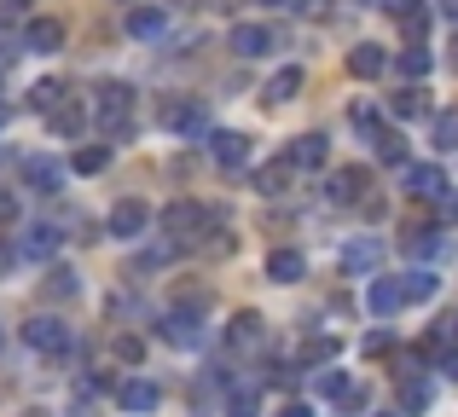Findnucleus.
<instances>
[{"label": "nucleus", "instance_id": "obj_14", "mask_svg": "<svg viewBox=\"0 0 458 417\" xmlns=\"http://www.w3.org/2000/svg\"><path fill=\"white\" fill-rule=\"evenodd\" d=\"M302 272H308L302 249H267V279H273V284H296Z\"/></svg>", "mask_w": 458, "mask_h": 417}, {"label": "nucleus", "instance_id": "obj_6", "mask_svg": "<svg viewBox=\"0 0 458 417\" xmlns=\"http://www.w3.org/2000/svg\"><path fill=\"white\" fill-rule=\"evenodd\" d=\"M116 406L123 412H157L163 406V388H157L151 377H123V383H116Z\"/></svg>", "mask_w": 458, "mask_h": 417}, {"label": "nucleus", "instance_id": "obj_36", "mask_svg": "<svg viewBox=\"0 0 458 417\" xmlns=\"http://www.w3.org/2000/svg\"><path fill=\"white\" fill-rule=\"evenodd\" d=\"M360 354H366V360H389V354H394V337H389V330H371V337L360 342Z\"/></svg>", "mask_w": 458, "mask_h": 417}, {"label": "nucleus", "instance_id": "obj_27", "mask_svg": "<svg viewBox=\"0 0 458 417\" xmlns=\"http://www.w3.org/2000/svg\"><path fill=\"white\" fill-rule=\"evenodd\" d=\"M377 255H383V249L371 244V238H360V244L343 249V267H348V272H366V267H377Z\"/></svg>", "mask_w": 458, "mask_h": 417}, {"label": "nucleus", "instance_id": "obj_8", "mask_svg": "<svg viewBox=\"0 0 458 417\" xmlns=\"http://www.w3.org/2000/svg\"><path fill=\"white\" fill-rule=\"evenodd\" d=\"M58 244H64V232H58V226H23V238L12 249H18L23 261H53Z\"/></svg>", "mask_w": 458, "mask_h": 417}, {"label": "nucleus", "instance_id": "obj_37", "mask_svg": "<svg viewBox=\"0 0 458 417\" xmlns=\"http://www.w3.org/2000/svg\"><path fill=\"white\" fill-rule=\"evenodd\" d=\"M453 146H458V111L436 116V151H453Z\"/></svg>", "mask_w": 458, "mask_h": 417}, {"label": "nucleus", "instance_id": "obj_1", "mask_svg": "<svg viewBox=\"0 0 458 417\" xmlns=\"http://www.w3.org/2000/svg\"><path fill=\"white\" fill-rule=\"evenodd\" d=\"M93 116H99L105 134H128V122H134V88H123V81H99L93 88Z\"/></svg>", "mask_w": 458, "mask_h": 417}, {"label": "nucleus", "instance_id": "obj_40", "mask_svg": "<svg viewBox=\"0 0 458 417\" xmlns=\"http://www.w3.org/2000/svg\"><path fill=\"white\" fill-rule=\"evenodd\" d=\"M116 360L140 365V360H146V342H140V337H116Z\"/></svg>", "mask_w": 458, "mask_h": 417}, {"label": "nucleus", "instance_id": "obj_15", "mask_svg": "<svg viewBox=\"0 0 458 417\" xmlns=\"http://www.w3.org/2000/svg\"><path fill=\"white\" fill-rule=\"evenodd\" d=\"M163 29H168L163 6H134V12H128V35H134V41H157Z\"/></svg>", "mask_w": 458, "mask_h": 417}, {"label": "nucleus", "instance_id": "obj_47", "mask_svg": "<svg viewBox=\"0 0 458 417\" xmlns=\"http://www.w3.org/2000/svg\"><path fill=\"white\" fill-rule=\"evenodd\" d=\"M18 221V204H12V197H0V226H12Z\"/></svg>", "mask_w": 458, "mask_h": 417}, {"label": "nucleus", "instance_id": "obj_21", "mask_svg": "<svg viewBox=\"0 0 458 417\" xmlns=\"http://www.w3.org/2000/svg\"><path fill=\"white\" fill-rule=\"evenodd\" d=\"M441 169H429V163H418V169H406V197H441Z\"/></svg>", "mask_w": 458, "mask_h": 417}, {"label": "nucleus", "instance_id": "obj_9", "mask_svg": "<svg viewBox=\"0 0 458 417\" xmlns=\"http://www.w3.org/2000/svg\"><path fill=\"white\" fill-rule=\"evenodd\" d=\"M226 41H233V53H238V58H267L273 46H279L267 23H233V35H226Z\"/></svg>", "mask_w": 458, "mask_h": 417}, {"label": "nucleus", "instance_id": "obj_33", "mask_svg": "<svg viewBox=\"0 0 458 417\" xmlns=\"http://www.w3.org/2000/svg\"><path fill=\"white\" fill-rule=\"evenodd\" d=\"M256 412H261L256 388H233V395H226V417H256Z\"/></svg>", "mask_w": 458, "mask_h": 417}, {"label": "nucleus", "instance_id": "obj_43", "mask_svg": "<svg viewBox=\"0 0 458 417\" xmlns=\"http://www.w3.org/2000/svg\"><path fill=\"white\" fill-rule=\"evenodd\" d=\"M377 6H389L394 18H406V12H424V0H377Z\"/></svg>", "mask_w": 458, "mask_h": 417}, {"label": "nucleus", "instance_id": "obj_23", "mask_svg": "<svg viewBox=\"0 0 458 417\" xmlns=\"http://www.w3.org/2000/svg\"><path fill=\"white\" fill-rule=\"evenodd\" d=\"M291 174H296V169H291V157H273L267 169L256 174V192H261V197H279V192H284V180H291Z\"/></svg>", "mask_w": 458, "mask_h": 417}, {"label": "nucleus", "instance_id": "obj_30", "mask_svg": "<svg viewBox=\"0 0 458 417\" xmlns=\"http://www.w3.org/2000/svg\"><path fill=\"white\" fill-rule=\"evenodd\" d=\"M105 163H111V146H81L76 157H70V169H76V174H99Z\"/></svg>", "mask_w": 458, "mask_h": 417}, {"label": "nucleus", "instance_id": "obj_49", "mask_svg": "<svg viewBox=\"0 0 458 417\" xmlns=\"http://www.w3.org/2000/svg\"><path fill=\"white\" fill-rule=\"evenodd\" d=\"M441 371H447V377H453V383H458V348L447 354V360H441Z\"/></svg>", "mask_w": 458, "mask_h": 417}, {"label": "nucleus", "instance_id": "obj_12", "mask_svg": "<svg viewBox=\"0 0 458 417\" xmlns=\"http://www.w3.org/2000/svg\"><path fill=\"white\" fill-rule=\"evenodd\" d=\"M209 157L221 163V169H244L250 163V139L233 134V128H221V134H209Z\"/></svg>", "mask_w": 458, "mask_h": 417}, {"label": "nucleus", "instance_id": "obj_26", "mask_svg": "<svg viewBox=\"0 0 458 417\" xmlns=\"http://www.w3.org/2000/svg\"><path fill=\"white\" fill-rule=\"evenodd\" d=\"M401 249H406V255H436V249H441V238H436V226H406V238H401Z\"/></svg>", "mask_w": 458, "mask_h": 417}, {"label": "nucleus", "instance_id": "obj_42", "mask_svg": "<svg viewBox=\"0 0 458 417\" xmlns=\"http://www.w3.org/2000/svg\"><path fill=\"white\" fill-rule=\"evenodd\" d=\"M267 383H279V388H291V383H296V365H267Z\"/></svg>", "mask_w": 458, "mask_h": 417}, {"label": "nucleus", "instance_id": "obj_46", "mask_svg": "<svg viewBox=\"0 0 458 417\" xmlns=\"http://www.w3.org/2000/svg\"><path fill=\"white\" fill-rule=\"evenodd\" d=\"M436 204H441V214H447V221H458V197H453V192H441Z\"/></svg>", "mask_w": 458, "mask_h": 417}, {"label": "nucleus", "instance_id": "obj_31", "mask_svg": "<svg viewBox=\"0 0 458 417\" xmlns=\"http://www.w3.org/2000/svg\"><path fill=\"white\" fill-rule=\"evenodd\" d=\"M76 290H81V284H76V272H70V267H53V272H47V296H53V302H70Z\"/></svg>", "mask_w": 458, "mask_h": 417}, {"label": "nucleus", "instance_id": "obj_3", "mask_svg": "<svg viewBox=\"0 0 458 417\" xmlns=\"http://www.w3.org/2000/svg\"><path fill=\"white\" fill-rule=\"evenodd\" d=\"M23 342H30L35 354L64 360V354H70V325H64V319H53V313H35L30 325H23Z\"/></svg>", "mask_w": 458, "mask_h": 417}, {"label": "nucleus", "instance_id": "obj_2", "mask_svg": "<svg viewBox=\"0 0 458 417\" xmlns=\"http://www.w3.org/2000/svg\"><path fill=\"white\" fill-rule=\"evenodd\" d=\"M209 226H215V209L191 204V197H180V204L163 209V232H168V238H186V244H191V238H203Z\"/></svg>", "mask_w": 458, "mask_h": 417}, {"label": "nucleus", "instance_id": "obj_45", "mask_svg": "<svg viewBox=\"0 0 458 417\" xmlns=\"http://www.w3.org/2000/svg\"><path fill=\"white\" fill-rule=\"evenodd\" d=\"M273 417H313V412L302 406V400H284V406H279V412H273Z\"/></svg>", "mask_w": 458, "mask_h": 417}, {"label": "nucleus", "instance_id": "obj_25", "mask_svg": "<svg viewBox=\"0 0 458 417\" xmlns=\"http://www.w3.org/2000/svg\"><path fill=\"white\" fill-rule=\"evenodd\" d=\"M424 406H429V383H424L418 371H412V377H401V412H406V417H418Z\"/></svg>", "mask_w": 458, "mask_h": 417}, {"label": "nucleus", "instance_id": "obj_54", "mask_svg": "<svg viewBox=\"0 0 458 417\" xmlns=\"http://www.w3.org/2000/svg\"><path fill=\"white\" fill-rule=\"evenodd\" d=\"M453 64H458V53H453Z\"/></svg>", "mask_w": 458, "mask_h": 417}, {"label": "nucleus", "instance_id": "obj_11", "mask_svg": "<svg viewBox=\"0 0 458 417\" xmlns=\"http://www.w3.org/2000/svg\"><path fill=\"white\" fill-rule=\"evenodd\" d=\"M284 157H291L296 174L325 169V157H331V139H325V134H302V139H291V151H284Z\"/></svg>", "mask_w": 458, "mask_h": 417}, {"label": "nucleus", "instance_id": "obj_24", "mask_svg": "<svg viewBox=\"0 0 458 417\" xmlns=\"http://www.w3.org/2000/svg\"><path fill=\"white\" fill-rule=\"evenodd\" d=\"M302 81H308V76H302L296 64H291V70H279V76L267 81V104H291L296 93H302Z\"/></svg>", "mask_w": 458, "mask_h": 417}, {"label": "nucleus", "instance_id": "obj_32", "mask_svg": "<svg viewBox=\"0 0 458 417\" xmlns=\"http://www.w3.org/2000/svg\"><path fill=\"white\" fill-rule=\"evenodd\" d=\"M377 163H389V169H394V163H406V139L394 134V128H383V134H377Z\"/></svg>", "mask_w": 458, "mask_h": 417}, {"label": "nucleus", "instance_id": "obj_17", "mask_svg": "<svg viewBox=\"0 0 458 417\" xmlns=\"http://www.w3.org/2000/svg\"><path fill=\"white\" fill-rule=\"evenodd\" d=\"M23 46H35V53H58V46H64V23H58V18H35L30 29H23Z\"/></svg>", "mask_w": 458, "mask_h": 417}, {"label": "nucleus", "instance_id": "obj_48", "mask_svg": "<svg viewBox=\"0 0 458 417\" xmlns=\"http://www.w3.org/2000/svg\"><path fill=\"white\" fill-rule=\"evenodd\" d=\"M6 58H18V41H12V35H0V64H6Z\"/></svg>", "mask_w": 458, "mask_h": 417}, {"label": "nucleus", "instance_id": "obj_22", "mask_svg": "<svg viewBox=\"0 0 458 417\" xmlns=\"http://www.w3.org/2000/svg\"><path fill=\"white\" fill-rule=\"evenodd\" d=\"M389 111H394V116H401V122H418V116H424V111H429V99H424V88H418V81H412V88H401V93H394V99H389Z\"/></svg>", "mask_w": 458, "mask_h": 417}, {"label": "nucleus", "instance_id": "obj_4", "mask_svg": "<svg viewBox=\"0 0 458 417\" xmlns=\"http://www.w3.org/2000/svg\"><path fill=\"white\" fill-rule=\"evenodd\" d=\"M157 122H163L174 139H186V134H203V128H209V111H203V99H163Z\"/></svg>", "mask_w": 458, "mask_h": 417}, {"label": "nucleus", "instance_id": "obj_53", "mask_svg": "<svg viewBox=\"0 0 458 417\" xmlns=\"http://www.w3.org/2000/svg\"><path fill=\"white\" fill-rule=\"evenodd\" d=\"M377 417H401V412H377Z\"/></svg>", "mask_w": 458, "mask_h": 417}, {"label": "nucleus", "instance_id": "obj_38", "mask_svg": "<svg viewBox=\"0 0 458 417\" xmlns=\"http://www.w3.org/2000/svg\"><path fill=\"white\" fill-rule=\"evenodd\" d=\"M313 388H319V395L336 406V400H343V388H348V377L343 371H319V377H313Z\"/></svg>", "mask_w": 458, "mask_h": 417}, {"label": "nucleus", "instance_id": "obj_20", "mask_svg": "<svg viewBox=\"0 0 458 417\" xmlns=\"http://www.w3.org/2000/svg\"><path fill=\"white\" fill-rule=\"evenodd\" d=\"M348 70H354V76H383V70H389V53H383V46H371V41H360L354 53H348Z\"/></svg>", "mask_w": 458, "mask_h": 417}, {"label": "nucleus", "instance_id": "obj_50", "mask_svg": "<svg viewBox=\"0 0 458 417\" xmlns=\"http://www.w3.org/2000/svg\"><path fill=\"white\" fill-rule=\"evenodd\" d=\"M441 12H447V18H458V0H441Z\"/></svg>", "mask_w": 458, "mask_h": 417}, {"label": "nucleus", "instance_id": "obj_28", "mask_svg": "<svg viewBox=\"0 0 458 417\" xmlns=\"http://www.w3.org/2000/svg\"><path fill=\"white\" fill-rule=\"evenodd\" d=\"M436 296V272H412V279H401V302L412 307V302H429Z\"/></svg>", "mask_w": 458, "mask_h": 417}, {"label": "nucleus", "instance_id": "obj_51", "mask_svg": "<svg viewBox=\"0 0 458 417\" xmlns=\"http://www.w3.org/2000/svg\"><path fill=\"white\" fill-rule=\"evenodd\" d=\"M23 417H53V412H41V406H35V412H23Z\"/></svg>", "mask_w": 458, "mask_h": 417}, {"label": "nucleus", "instance_id": "obj_10", "mask_svg": "<svg viewBox=\"0 0 458 417\" xmlns=\"http://www.w3.org/2000/svg\"><path fill=\"white\" fill-rule=\"evenodd\" d=\"M47 128H53L58 139L81 134V128H88V104H81V93H76V99H70V93H64V99H58L53 111H47Z\"/></svg>", "mask_w": 458, "mask_h": 417}, {"label": "nucleus", "instance_id": "obj_7", "mask_svg": "<svg viewBox=\"0 0 458 417\" xmlns=\"http://www.w3.org/2000/svg\"><path fill=\"white\" fill-rule=\"evenodd\" d=\"M371 192V169H360V163H354V169H336L331 174V186H325V197H331V204H360V197H366Z\"/></svg>", "mask_w": 458, "mask_h": 417}, {"label": "nucleus", "instance_id": "obj_35", "mask_svg": "<svg viewBox=\"0 0 458 417\" xmlns=\"http://www.w3.org/2000/svg\"><path fill=\"white\" fill-rule=\"evenodd\" d=\"M30 99H35V111L47 116V111H53L58 99H64V81H35V93H30Z\"/></svg>", "mask_w": 458, "mask_h": 417}, {"label": "nucleus", "instance_id": "obj_13", "mask_svg": "<svg viewBox=\"0 0 458 417\" xmlns=\"http://www.w3.org/2000/svg\"><path fill=\"white\" fill-rule=\"evenodd\" d=\"M146 226H151V209L140 204V197H123V204L111 209V232H116V238H140Z\"/></svg>", "mask_w": 458, "mask_h": 417}, {"label": "nucleus", "instance_id": "obj_5", "mask_svg": "<svg viewBox=\"0 0 458 417\" xmlns=\"http://www.w3.org/2000/svg\"><path fill=\"white\" fill-rule=\"evenodd\" d=\"M157 337L174 342V348H198V337H203V307H168L163 325H157Z\"/></svg>", "mask_w": 458, "mask_h": 417}, {"label": "nucleus", "instance_id": "obj_39", "mask_svg": "<svg viewBox=\"0 0 458 417\" xmlns=\"http://www.w3.org/2000/svg\"><path fill=\"white\" fill-rule=\"evenodd\" d=\"M348 122H354L360 134H371V139L383 134V128H377V104H354V111H348Z\"/></svg>", "mask_w": 458, "mask_h": 417}, {"label": "nucleus", "instance_id": "obj_52", "mask_svg": "<svg viewBox=\"0 0 458 417\" xmlns=\"http://www.w3.org/2000/svg\"><path fill=\"white\" fill-rule=\"evenodd\" d=\"M0 6H30V0H0Z\"/></svg>", "mask_w": 458, "mask_h": 417}, {"label": "nucleus", "instance_id": "obj_34", "mask_svg": "<svg viewBox=\"0 0 458 417\" xmlns=\"http://www.w3.org/2000/svg\"><path fill=\"white\" fill-rule=\"evenodd\" d=\"M336 354V337H308L302 342V365H325Z\"/></svg>", "mask_w": 458, "mask_h": 417}, {"label": "nucleus", "instance_id": "obj_41", "mask_svg": "<svg viewBox=\"0 0 458 417\" xmlns=\"http://www.w3.org/2000/svg\"><path fill=\"white\" fill-rule=\"evenodd\" d=\"M366 400H371V395H366V383H348L336 406H343V412H366Z\"/></svg>", "mask_w": 458, "mask_h": 417}, {"label": "nucleus", "instance_id": "obj_19", "mask_svg": "<svg viewBox=\"0 0 458 417\" xmlns=\"http://www.w3.org/2000/svg\"><path fill=\"white\" fill-rule=\"evenodd\" d=\"M366 302H371V313H377V319H389V313H401V279H377V284H371V290H366Z\"/></svg>", "mask_w": 458, "mask_h": 417}, {"label": "nucleus", "instance_id": "obj_18", "mask_svg": "<svg viewBox=\"0 0 458 417\" xmlns=\"http://www.w3.org/2000/svg\"><path fill=\"white\" fill-rule=\"evenodd\" d=\"M267 337V325H261V313H233V325H226V342H233V348H256V342Z\"/></svg>", "mask_w": 458, "mask_h": 417}, {"label": "nucleus", "instance_id": "obj_16", "mask_svg": "<svg viewBox=\"0 0 458 417\" xmlns=\"http://www.w3.org/2000/svg\"><path fill=\"white\" fill-rule=\"evenodd\" d=\"M23 180H30V186H35V192H41V197L64 192V186H58V180H64V174H58V163H53V157H30V163H23Z\"/></svg>", "mask_w": 458, "mask_h": 417}, {"label": "nucleus", "instance_id": "obj_44", "mask_svg": "<svg viewBox=\"0 0 458 417\" xmlns=\"http://www.w3.org/2000/svg\"><path fill=\"white\" fill-rule=\"evenodd\" d=\"M12 267H18V249H12V244H6V238H0V279H6V272H12Z\"/></svg>", "mask_w": 458, "mask_h": 417}, {"label": "nucleus", "instance_id": "obj_29", "mask_svg": "<svg viewBox=\"0 0 458 417\" xmlns=\"http://www.w3.org/2000/svg\"><path fill=\"white\" fill-rule=\"evenodd\" d=\"M394 70H401L406 81H424L429 76V53H424V46H406V53L394 58Z\"/></svg>", "mask_w": 458, "mask_h": 417}]
</instances>
